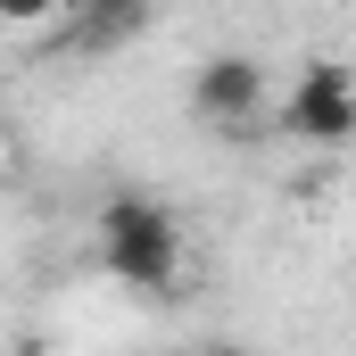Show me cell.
I'll use <instances>...</instances> for the list:
<instances>
[{"instance_id":"1","label":"cell","mask_w":356,"mask_h":356,"mask_svg":"<svg viewBox=\"0 0 356 356\" xmlns=\"http://www.w3.org/2000/svg\"><path fill=\"white\" fill-rule=\"evenodd\" d=\"M99 266L108 282H124V290H175L182 282V224L158 207V199H141V191H116L108 207H99Z\"/></svg>"},{"instance_id":"2","label":"cell","mask_w":356,"mask_h":356,"mask_svg":"<svg viewBox=\"0 0 356 356\" xmlns=\"http://www.w3.org/2000/svg\"><path fill=\"white\" fill-rule=\"evenodd\" d=\"M282 133L307 141V149H340V141H356V75L332 67V58L298 67V83L282 91Z\"/></svg>"},{"instance_id":"3","label":"cell","mask_w":356,"mask_h":356,"mask_svg":"<svg viewBox=\"0 0 356 356\" xmlns=\"http://www.w3.org/2000/svg\"><path fill=\"white\" fill-rule=\"evenodd\" d=\"M266 67L257 58H241V50H224V58H207L199 75H191V116L199 124H224V133H241V124H257L266 116Z\"/></svg>"},{"instance_id":"4","label":"cell","mask_w":356,"mask_h":356,"mask_svg":"<svg viewBox=\"0 0 356 356\" xmlns=\"http://www.w3.org/2000/svg\"><path fill=\"white\" fill-rule=\"evenodd\" d=\"M141 33H149V0H67V42L91 58L141 42Z\"/></svg>"},{"instance_id":"5","label":"cell","mask_w":356,"mask_h":356,"mask_svg":"<svg viewBox=\"0 0 356 356\" xmlns=\"http://www.w3.org/2000/svg\"><path fill=\"white\" fill-rule=\"evenodd\" d=\"M50 17H58V0H0V25H17V33L25 25H50Z\"/></svg>"},{"instance_id":"6","label":"cell","mask_w":356,"mask_h":356,"mask_svg":"<svg viewBox=\"0 0 356 356\" xmlns=\"http://www.w3.org/2000/svg\"><path fill=\"white\" fill-rule=\"evenodd\" d=\"M0 141H8V133H0Z\"/></svg>"}]
</instances>
